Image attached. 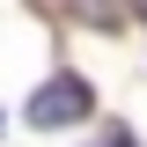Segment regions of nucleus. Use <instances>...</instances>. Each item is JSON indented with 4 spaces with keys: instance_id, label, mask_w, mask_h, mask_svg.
<instances>
[{
    "instance_id": "1",
    "label": "nucleus",
    "mask_w": 147,
    "mask_h": 147,
    "mask_svg": "<svg viewBox=\"0 0 147 147\" xmlns=\"http://www.w3.org/2000/svg\"><path fill=\"white\" fill-rule=\"evenodd\" d=\"M88 103H96L88 81L59 74V81H44V88L30 96V125H44V132H52V125H81V118H88Z\"/></svg>"
},
{
    "instance_id": "2",
    "label": "nucleus",
    "mask_w": 147,
    "mask_h": 147,
    "mask_svg": "<svg viewBox=\"0 0 147 147\" xmlns=\"http://www.w3.org/2000/svg\"><path fill=\"white\" fill-rule=\"evenodd\" d=\"M110 147H125V132H110Z\"/></svg>"
},
{
    "instance_id": "3",
    "label": "nucleus",
    "mask_w": 147,
    "mask_h": 147,
    "mask_svg": "<svg viewBox=\"0 0 147 147\" xmlns=\"http://www.w3.org/2000/svg\"><path fill=\"white\" fill-rule=\"evenodd\" d=\"M132 7H140V15H147V0H132Z\"/></svg>"
}]
</instances>
